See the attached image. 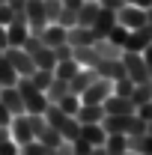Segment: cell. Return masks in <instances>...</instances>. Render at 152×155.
<instances>
[{
    "mask_svg": "<svg viewBox=\"0 0 152 155\" xmlns=\"http://www.w3.org/2000/svg\"><path fill=\"white\" fill-rule=\"evenodd\" d=\"M93 69L101 78H107V81H119V78H125V66H122V60H104V57H98V63H95Z\"/></svg>",
    "mask_w": 152,
    "mask_h": 155,
    "instance_id": "12",
    "label": "cell"
},
{
    "mask_svg": "<svg viewBox=\"0 0 152 155\" xmlns=\"http://www.w3.org/2000/svg\"><path fill=\"white\" fill-rule=\"evenodd\" d=\"M66 42L72 45V48H81V45H93L95 36H93V30L90 27H66Z\"/></svg>",
    "mask_w": 152,
    "mask_h": 155,
    "instance_id": "14",
    "label": "cell"
},
{
    "mask_svg": "<svg viewBox=\"0 0 152 155\" xmlns=\"http://www.w3.org/2000/svg\"><path fill=\"white\" fill-rule=\"evenodd\" d=\"M18 155H21V152H18Z\"/></svg>",
    "mask_w": 152,
    "mask_h": 155,
    "instance_id": "52",
    "label": "cell"
},
{
    "mask_svg": "<svg viewBox=\"0 0 152 155\" xmlns=\"http://www.w3.org/2000/svg\"><path fill=\"white\" fill-rule=\"evenodd\" d=\"M125 3H131V6H140V9H149L152 0H125Z\"/></svg>",
    "mask_w": 152,
    "mask_h": 155,
    "instance_id": "44",
    "label": "cell"
},
{
    "mask_svg": "<svg viewBox=\"0 0 152 155\" xmlns=\"http://www.w3.org/2000/svg\"><path fill=\"white\" fill-rule=\"evenodd\" d=\"M114 93V81L107 78H98L95 84H90L84 93H81V104H104V98Z\"/></svg>",
    "mask_w": 152,
    "mask_h": 155,
    "instance_id": "5",
    "label": "cell"
},
{
    "mask_svg": "<svg viewBox=\"0 0 152 155\" xmlns=\"http://www.w3.org/2000/svg\"><path fill=\"white\" fill-rule=\"evenodd\" d=\"M0 84H3V87H15V84H18V72L12 69V63L6 60L3 51H0Z\"/></svg>",
    "mask_w": 152,
    "mask_h": 155,
    "instance_id": "23",
    "label": "cell"
},
{
    "mask_svg": "<svg viewBox=\"0 0 152 155\" xmlns=\"http://www.w3.org/2000/svg\"><path fill=\"white\" fill-rule=\"evenodd\" d=\"M114 27H116V12L114 9H101V12L95 15V21H93L90 30H93L95 42H98V39H107V33H111Z\"/></svg>",
    "mask_w": 152,
    "mask_h": 155,
    "instance_id": "9",
    "label": "cell"
},
{
    "mask_svg": "<svg viewBox=\"0 0 152 155\" xmlns=\"http://www.w3.org/2000/svg\"><path fill=\"white\" fill-rule=\"evenodd\" d=\"M146 21H149V24H152V6H149V9H146Z\"/></svg>",
    "mask_w": 152,
    "mask_h": 155,
    "instance_id": "48",
    "label": "cell"
},
{
    "mask_svg": "<svg viewBox=\"0 0 152 155\" xmlns=\"http://www.w3.org/2000/svg\"><path fill=\"white\" fill-rule=\"evenodd\" d=\"M57 104H60V110H63V114L75 116V114H78V107H81V96H75V93H66V96L60 98Z\"/></svg>",
    "mask_w": 152,
    "mask_h": 155,
    "instance_id": "29",
    "label": "cell"
},
{
    "mask_svg": "<svg viewBox=\"0 0 152 155\" xmlns=\"http://www.w3.org/2000/svg\"><path fill=\"white\" fill-rule=\"evenodd\" d=\"M128 137V152L152 155V134H125Z\"/></svg>",
    "mask_w": 152,
    "mask_h": 155,
    "instance_id": "20",
    "label": "cell"
},
{
    "mask_svg": "<svg viewBox=\"0 0 152 155\" xmlns=\"http://www.w3.org/2000/svg\"><path fill=\"white\" fill-rule=\"evenodd\" d=\"M9 122H12V114H9V110H6V104L0 101V125H9Z\"/></svg>",
    "mask_w": 152,
    "mask_h": 155,
    "instance_id": "41",
    "label": "cell"
},
{
    "mask_svg": "<svg viewBox=\"0 0 152 155\" xmlns=\"http://www.w3.org/2000/svg\"><path fill=\"white\" fill-rule=\"evenodd\" d=\"M30 81L36 84V87L42 90V93H45V90L51 87V81H54V69H36V72L30 75Z\"/></svg>",
    "mask_w": 152,
    "mask_h": 155,
    "instance_id": "28",
    "label": "cell"
},
{
    "mask_svg": "<svg viewBox=\"0 0 152 155\" xmlns=\"http://www.w3.org/2000/svg\"><path fill=\"white\" fill-rule=\"evenodd\" d=\"M134 110H137V104L125 96H114L111 93L104 98V114H134Z\"/></svg>",
    "mask_w": 152,
    "mask_h": 155,
    "instance_id": "13",
    "label": "cell"
},
{
    "mask_svg": "<svg viewBox=\"0 0 152 155\" xmlns=\"http://www.w3.org/2000/svg\"><path fill=\"white\" fill-rule=\"evenodd\" d=\"M0 90H3V84H0Z\"/></svg>",
    "mask_w": 152,
    "mask_h": 155,
    "instance_id": "51",
    "label": "cell"
},
{
    "mask_svg": "<svg viewBox=\"0 0 152 155\" xmlns=\"http://www.w3.org/2000/svg\"><path fill=\"white\" fill-rule=\"evenodd\" d=\"M15 87H18L21 98H24V107H27V114H45V107H48V98H45V93L39 90L30 78H18V84H15Z\"/></svg>",
    "mask_w": 152,
    "mask_h": 155,
    "instance_id": "2",
    "label": "cell"
},
{
    "mask_svg": "<svg viewBox=\"0 0 152 155\" xmlns=\"http://www.w3.org/2000/svg\"><path fill=\"white\" fill-rule=\"evenodd\" d=\"M75 119L81 125H87V122H101V119H104V104H81Z\"/></svg>",
    "mask_w": 152,
    "mask_h": 155,
    "instance_id": "16",
    "label": "cell"
},
{
    "mask_svg": "<svg viewBox=\"0 0 152 155\" xmlns=\"http://www.w3.org/2000/svg\"><path fill=\"white\" fill-rule=\"evenodd\" d=\"M72 57L81 63V66H95L98 63V54H95L93 45H81V48H72Z\"/></svg>",
    "mask_w": 152,
    "mask_h": 155,
    "instance_id": "26",
    "label": "cell"
},
{
    "mask_svg": "<svg viewBox=\"0 0 152 155\" xmlns=\"http://www.w3.org/2000/svg\"><path fill=\"white\" fill-rule=\"evenodd\" d=\"M116 21L122 24V27H128V30H137L140 24H146V9H140V6H131V3H125L119 12H116Z\"/></svg>",
    "mask_w": 152,
    "mask_h": 155,
    "instance_id": "8",
    "label": "cell"
},
{
    "mask_svg": "<svg viewBox=\"0 0 152 155\" xmlns=\"http://www.w3.org/2000/svg\"><path fill=\"white\" fill-rule=\"evenodd\" d=\"M9 137H12V134H9V125H0V143L9 140Z\"/></svg>",
    "mask_w": 152,
    "mask_h": 155,
    "instance_id": "46",
    "label": "cell"
},
{
    "mask_svg": "<svg viewBox=\"0 0 152 155\" xmlns=\"http://www.w3.org/2000/svg\"><path fill=\"white\" fill-rule=\"evenodd\" d=\"M27 36H30V27H27L24 21H12V24L6 27V42H9L12 48H21V45L27 42Z\"/></svg>",
    "mask_w": 152,
    "mask_h": 155,
    "instance_id": "15",
    "label": "cell"
},
{
    "mask_svg": "<svg viewBox=\"0 0 152 155\" xmlns=\"http://www.w3.org/2000/svg\"><path fill=\"white\" fill-rule=\"evenodd\" d=\"M18 152H21V146L15 143V140H12V137L0 143V155H18Z\"/></svg>",
    "mask_w": 152,
    "mask_h": 155,
    "instance_id": "36",
    "label": "cell"
},
{
    "mask_svg": "<svg viewBox=\"0 0 152 155\" xmlns=\"http://www.w3.org/2000/svg\"><path fill=\"white\" fill-rule=\"evenodd\" d=\"M78 72H81V63H78L75 57H72V60H63V63L54 66V78H60V81H72Z\"/></svg>",
    "mask_w": 152,
    "mask_h": 155,
    "instance_id": "21",
    "label": "cell"
},
{
    "mask_svg": "<svg viewBox=\"0 0 152 155\" xmlns=\"http://www.w3.org/2000/svg\"><path fill=\"white\" fill-rule=\"evenodd\" d=\"M36 140H39V143H45V146H51V149H57V146H63V143H66V140H63V134H60L57 128H51V125H45V128L36 134Z\"/></svg>",
    "mask_w": 152,
    "mask_h": 155,
    "instance_id": "25",
    "label": "cell"
},
{
    "mask_svg": "<svg viewBox=\"0 0 152 155\" xmlns=\"http://www.w3.org/2000/svg\"><path fill=\"white\" fill-rule=\"evenodd\" d=\"M12 21H15V12L9 9V3H3V6H0V24H3V27H9Z\"/></svg>",
    "mask_w": 152,
    "mask_h": 155,
    "instance_id": "37",
    "label": "cell"
},
{
    "mask_svg": "<svg viewBox=\"0 0 152 155\" xmlns=\"http://www.w3.org/2000/svg\"><path fill=\"white\" fill-rule=\"evenodd\" d=\"M128 155H137V152H128Z\"/></svg>",
    "mask_w": 152,
    "mask_h": 155,
    "instance_id": "50",
    "label": "cell"
},
{
    "mask_svg": "<svg viewBox=\"0 0 152 155\" xmlns=\"http://www.w3.org/2000/svg\"><path fill=\"white\" fill-rule=\"evenodd\" d=\"M134 87H137V84H134L131 78L125 75V78H119V81H114V96H125V98H128Z\"/></svg>",
    "mask_w": 152,
    "mask_h": 155,
    "instance_id": "32",
    "label": "cell"
},
{
    "mask_svg": "<svg viewBox=\"0 0 152 155\" xmlns=\"http://www.w3.org/2000/svg\"><path fill=\"white\" fill-rule=\"evenodd\" d=\"M45 119H48V125H51V128H57L60 134H63L66 143H72V140L81 134V122H78L75 116L63 114V110H60V104H48V107H45Z\"/></svg>",
    "mask_w": 152,
    "mask_h": 155,
    "instance_id": "1",
    "label": "cell"
},
{
    "mask_svg": "<svg viewBox=\"0 0 152 155\" xmlns=\"http://www.w3.org/2000/svg\"><path fill=\"white\" fill-rule=\"evenodd\" d=\"M63 6H66V9H72V12H78V9L84 6V0H63Z\"/></svg>",
    "mask_w": 152,
    "mask_h": 155,
    "instance_id": "42",
    "label": "cell"
},
{
    "mask_svg": "<svg viewBox=\"0 0 152 155\" xmlns=\"http://www.w3.org/2000/svg\"><path fill=\"white\" fill-rule=\"evenodd\" d=\"M98 12H101V3L98 0H84V6L78 9V27H93Z\"/></svg>",
    "mask_w": 152,
    "mask_h": 155,
    "instance_id": "18",
    "label": "cell"
},
{
    "mask_svg": "<svg viewBox=\"0 0 152 155\" xmlns=\"http://www.w3.org/2000/svg\"><path fill=\"white\" fill-rule=\"evenodd\" d=\"M93 48H95V54H98V57H104V60H119V57H122V48L114 45V42H107V39L93 42Z\"/></svg>",
    "mask_w": 152,
    "mask_h": 155,
    "instance_id": "22",
    "label": "cell"
},
{
    "mask_svg": "<svg viewBox=\"0 0 152 155\" xmlns=\"http://www.w3.org/2000/svg\"><path fill=\"white\" fill-rule=\"evenodd\" d=\"M122 66H125V75L131 78L134 84H146L149 75H146V63H143V54L137 51H122Z\"/></svg>",
    "mask_w": 152,
    "mask_h": 155,
    "instance_id": "3",
    "label": "cell"
},
{
    "mask_svg": "<svg viewBox=\"0 0 152 155\" xmlns=\"http://www.w3.org/2000/svg\"><path fill=\"white\" fill-rule=\"evenodd\" d=\"M39 39H42L48 48H57V45L66 42V27H63V24H48V27L42 30V36H39Z\"/></svg>",
    "mask_w": 152,
    "mask_h": 155,
    "instance_id": "19",
    "label": "cell"
},
{
    "mask_svg": "<svg viewBox=\"0 0 152 155\" xmlns=\"http://www.w3.org/2000/svg\"><path fill=\"white\" fill-rule=\"evenodd\" d=\"M69 93V81H60V78H54L51 81V87L45 90V98H48V104H57L60 98Z\"/></svg>",
    "mask_w": 152,
    "mask_h": 155,
    "instance_id": "24",
    "label": "cell"
},
{
    "mask_svg": "<svg viewBox=\"0 0 152 155\" xmlns=\"http://www.w3.org/2000/svg\"><path fill=\"white\" fill-rule=\"evenodd\" d=\"M54 57H57V63H63V60H72V45H69V42L57 45V48H54Z\"/></svg>",
    "mask_w": 152,
    "mask_h": 155,
    "instance_id": "35",
    "label": "cell"
},
{
    "mask_svg": "<svg viewBox=\"0 0 152 155\" xmlns=\"http://www.w3.org/2000/svg\"><path fill=\"white\" fill-rule=\"evenodd\" d=\"M98 3H101V9H114V12H119L125 6V0H98Z\"/></svg>",
    "mask_w": 152,
    "mask_h": 155,
    "instance_id": "39",
    "label": "cell"
},
{
    "mask_svg": "<svg viewBox=\"0 0 152 155\" xmlns=\"http://www.w3.org/2000/svg\"><path fill=\"white\" fill-rule=\"evenodd\" d=\"M3 54H6V60L12 63V69L18 72V78H30L33 72H36V63H33V57H30L24 48H12V45H9Z\"/></svg>",
    "mask_w": 152,
    "mask_h": 155,
    "instance_id": "4",
    "label": "cell"
},
{
    "mask_svg": "<svg viewBox=\"0 0 152 155\" xmlns=\"http://www.w3.org/2000/svg\"><path fill=\"white\" fill-rule=\"evenodd\" d=\"M9 48V42H6V27L0 24V51H6Z\"/></svg>",
    "mask_w": 152,
    "mask_h": 155,
    "instance_id": "43",
    "label": "cell"
},
{
    "mask_svg": "<svg viewBox=\"0 0 152 155\" xmlns=\"http://www.w3.org/2000/svg\"><path fill=\"white\" fill-rule=\"evenodd\" d=\"M146 134H152V119H149V122H146Z\"/></svg>",
    "mask_w": 152,
    "mask_h": 155,
    "instance_id": "49",
    "label": "cell"
},
{
    "mask_svg": "<svg viewBox=\"0 0 152 155\" xmlns=\"http://www.w3.org/2000/svg\"><path fill=\"white\" fill-rule=\"evenodd\" d=\"M93 143H90V140H84V137H75V140H72V155H93Z\"/></svg>",
    "mask_w": 152,
    "mask_h": 155,
    "instance_id": "34",
    "label": "cell"
},
{
    "mask_svg": "<svg viewBox=\"0 0 152 155\" xmlns=\"http://www.w3.org/2000/svg\"><path fill=\"white\" fill-rule=\"evenodd\" d=\"M0 101L6 104V110H9L12 116L27 114V107H24V98H21L18 87H3V90H0Z\"/></svg>",
    "mask_w": 152,
    "mask_h": 155,
    "instance_id": "11",
    "label": "cell"
},
{
    "mask_svg": "<svg viewBox=\"0 0 152 155\" xmlns=\"http://www.w3.org/2000/svg\"><path fill=\"white\" fill-rule=\"evenodd\" d=\"M57 149H51V146H45V143H39V140H30V143H24L21 146V155H54Z\"/></svg>",
    "mask_w": 152,
    "mask_h": 155,
    "instance_id": "30",
    "label": "cell"
},
{
    "mask_svg": "<svg viewBox=\"0 0 152 155\" xmlns=\"http://www.w3.org/2000/svg\"><path fill=\"white\" fill-rule=\"evenodd\" d=\"M125 39H128V27H122V24L116 21V27L107 33V42H114V45H119V48H122V45H125Z\"/></svg>",
    "mask_w": 152,
    "mask_h": 155,
    "instance_id": "33",
    "label": "cell"
},
{
    "mask_svg": "<svg viewBox=\"0 0 152 155\" xmlns=\"http://www.w3.org/2000/svg\"><path fill=\"white\" fill-rule=\"evenodd\" d=\"M9 134H12V140H15L18 146L30 143V140H36L33 128H30V119H27V114H18V116H12V122H9Z\"/></svg>",
    "mask_w": 152,
    "mask_h": 155,
    "instance_id": "7",
    "label": "cell"
},
{
    "mask_svg": "<svg viewBox=\"0 0 152 155\" xmlns=\"http://www.w3.org/2000/svg\"><path fill=\"white\" fill-rule=\"evenodd\" d=\"M60 12H63V0H45V21L48 24H57Z\"/></svg>",
    "mask_w": 152,
    "mask_h": 155,
    "instance_id": "31",
    "label": "cell"
},
{
    "mask_svg": "<svg viewBox=\"0 0 152 155\" xmlns=\"http://www.w3.org/2000/svg\"><path fill=\"white\" fill-rule=\"evenodd\" d=\"M134 101V104H149L152 101V81H146V84H137L131 90V96H128Z\"/></svg>",
    "mask_w": 152,
    "mask_h": 155,
    "instance_id": "27",
    "label": "cell"
},
{
    "mask_svg": "<svg viewBox=\"0 0 152 155\" xmlns=\"http://www.w3.org/2000/svg\"><path fill=\"white\" fill-rule=\"evenodd\" d=\"M152 45V24H140L137 30H128V39H125V45H122V51H137V54H143L146 48Z\"/></svg>",
    "mask_w": 152,
    "mask_h": 155,
    "instance_id": "6",
    "label": "cell"
},
{
    "mask_svg": "<svg viewBox=\"0 0 152 155\" xmlns=\"http://www.w3.org/2000/svg\"><path fill=\"white\" fill-rule=\"evenodd\" d=\"M84 140H90L93 146H104V140H107V131L101 128V122H87V125H81V134Z\"/></svg>",
    "mask_w": 152,
    "mask_h": 155,
    "instance_id": "17",
    "label": "cell"
},
{
    "mask_svg": "<svg viewBox=\"0 0 152 155\" xmlns=\"http://www.w3.org/2000/svg\"><path fill=\"white\" fill-rule=\"evenodd\" d=\"M93 155H104V146H95V149H93Z\"/></svg>",
    "mask_w": 152,
    "mask_h": 155,
    "instance_id": "47",
    "label": "cell"
},
{
    "mask_svg": "<svg viewBox=\"0 0 152 155\" xmlns=\"http://www.w3.org/2000/svg\"><path fill=\"white\" fill-rule=\"evenodd\" d=\"M54 155H72V143H63V146H57V152Z\"/></svg>",
    "mask_w": 152,
    "mask_h": 155,
    "instance_id": "45",
    "label": "cell"
},
{
    "mask_svg": "<svg viewBox=\"0 0 152 155\" xmlns=\"http://www.w3.org/2000/svg\"><path fill=\"white\" fill-rule=\"evenodd\" d=\"M143 63H146V75H149V81H152V45L143 51Z\"/></svg>",
    "mask_w": 152,
    "mask_h": 155,
    "instance_id": "40",
    "label": "cell"
},
{
    "mask_svg": "<svg viewBox=\"0 0 152 155\" xmlns=\"http://www.w3.org/2000/svg\"><path fill=\"white\" fill-rule=\"evenodd\" d=\"M98 78H101V75L95 72L93 66H81V72H78V75L72 78V81H69V93H75V96H81V93H84V90H87L90 84H95Z\"/></svg>",
    "mask_w": 152,
    "mask_h": 155,
    "instance_id": "10",
    "label": "cell"
},
{
    "mask_svg": "<svg viewBox=\"0 0 152 155\" xmlns=\"http://www.w3.org/2000/svg\"><path fill=\"white\" fill-rule=\"evenodd\" d=\"M134 114L140 116L143 122H149V119H152V101H149V104H137V110H134Z\"/></svg>",
    "mask_w": 152,
    "mask_h": 155,
    "instance_id": "38",
    "label": "cell"
}]
</instances>
